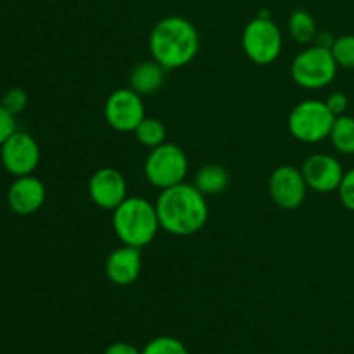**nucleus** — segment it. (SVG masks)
<instances>
[{"instance_id":"1","label":"nucleus","mask_w":354,"mask_h":354,"mask_svg":"<svg viewBox=\"0 0 354 354\" xmlns=\"http://www.w3.org/2000/svg\"><path fill=\"white\" fill-rule=\"evenodd\" d=\"M154 204L161 228L176 237L201 232L209 216L206 196L187 182L161 190Z\"/></svg>"},{"instance_id":"2","label":"nucleus","mask_w":354,"mask_h":354,"mask_svg":"<svg viewBox=\"0 0 354 354\" xmlns=\"http://www.w3.org/2000/svg\"><path fill=\"white\" fill-rule=\"evenodd\" d=\"M199 45L196 26L182 16H168L158 21L149 37L152 59L166 71L180 69L192 62L199 52Z\"/></svg>"},{"instance_id":"3","label":"nucleus","mask_w":354,"mask_h":354,"mask_svg":"<svg viewBox=\"0 0 354 354\" xmlns=\"http://www.w3.org/2000/svg\"><path fill=\"white\" fill-rule=\"evenodd\" d=\"M113 228L121 244L142 249L158 235L159 218L156 204L144 197H127L113 211Z\"/></svg>"},{"instance_id":"4","label":"nucleus","mask_w":354,"mask_h":354,"mask_svg":"<svg viewBox=\"0 0 354 354\" xmlns=\"http://www.w3.org/2000/svg\"><path fill=\"white\" fill-rule=\"evenodd\" d=\"M337 69L339 66L330 48L315 44L294 57L290 75L301 88L320 90L334 82Z\"/></svg>"},{"instance_id":"5","label":"nucleus","mask_w":354,"mask_h":354,"mask_svg":"<svg viewBox=\"0 0 354 354\" xmlns=\"http://www.w3.org/2000/svg\"><path fill=\"white\" fill-rule=\"evenodd\" d=\"M335 116L325 100L308 99L292 107L287 120L290 135L304 144H318L330 137Z\"/></svg>"},{"instance_id":"6","label":"nucleus","mask_w":354,"mask_h":354,"mask_svg":"<svg viewBox=\"0 0 354 354\" xmlns=\"http://www.w3.org/2000/svg\"><path fill=\"white\" fill-rule=\"evenodd\" d=\"M144 175L151 185L165 190L185 182L189 175V159L180 145L165 142L151 149L144 165Z\"/></svg>"},{"instance_id":"7","label":"nucleus","mask_w":354,"mask_h":354,"mask_svg":"<svg viewBox=\"0 0 354 354\" xmlns=\"http://www.w3.org/2000/svg\"><path fill=\"white\" fill-rule=\"evenodd\" d=\"M241 40L244 54L259 66L272 64L282 54V31L266 12L245 24Z\"/></svg>"},{"instance_id":"8","label":"nucleus","mask_w":354,"mask_h":354,"mask_svg":"<svg viewBox=\"0 0 354 354\" xmlns=\"http://www.w3.org/2000/svg\"><path fill=\"white\" fill-rule=\"evenodd\" d=\"M0 161L3 169L16 178L33 175L40 162V145L33 135L16 130L0 145Z\"/></svg>"},{"instance_id":"9","label":"nucleus","mask_w":354,"mask_h":354,"mask_svg":"<svg viewBox=\"0 0 354 354\" xmlns=\"http://www.w3.org/2000/svg\"><path fill=\"white\" fill-rule=\"evenodd\" d=\"M104 116L107 124L116 131H131L145 118V106L140 93L131 88H118L107 97L104 106Z\"/></svg>"},{"instance_id":"10","label":"nucleus","mask_w":354,"mask_h":354,"mask_svg":"<svg viewBox=\"0 0 354 354\" xmlns=\"http://www.w3.org/2000/svg\"><path fill=\"white\" fill-rule=\"evenodd\" d=\"M308 183L303 171L296 166L283 165L273 169L268 180V192L280 209L292 211L301 207L308 194Z\"/></svg>"},{"instance_id":"11","label":"nucleus","mask_w":354,"mask_h":354,"mask_svg":"<svg viewBox=\"0 0 354 354\" xmlns=\"http://www.w3.org/2000/svg\"><path fill=\"white\" fill-rule=\"evenodd\" d=\"M88 196L97 207L114 211L128 197L127 180L116 168H99L88 180Z\"/></svg>"},{"instance_id":"12","label":"nucleus","mask_w":354,"mask_h":354,"mask_svg":"<svg viewBox=\"0 0 354 354\" xmlns=\"http://www.w3.org/2000/svg\"><path fill=\"white\" fill-rule=\"evenodd\" d=\"M301 171L306 180L308 189L318 194L335 192L346 173L337 158L324 154V152H317V154H311L310 158H306Z\"/></svg>"},{"instance_id":"13","label":"nucleus","mask_w":354,"mask_h":354,"mask_svg":"<svg viewBox=\"0 0 354 354\" xmlns=\"http://www.w3.org/2000/svg\"><path fill=\"white\" fill-rule=\"evenodd\" d=\"M47 199L44 182L33 175L17 176L7 190V204L10 211L21 216H28L40 209Z\"/></svg>"},{"instance_id":"14","label":"nucleus","mask_w":354,"mask_h":354,"mask_svg":"<svg viewBox=\"0 0 354 354\" xmlns=\"http://www.w3.org/2000/svg\"><path fill=\"white\" fill-rule=\"evenodd\" d=\"M106 277L114 286L127 287L131 286L140 277L142 272V254L140 249L131 245H121L114 249L106 259L104 266Z\"/></svg>"},{"instance_id":"15","label":"nucleus","mask_w":354,"mask_h":354,"mask_svg":"<svg viewBox=\"0 0 354 354\" xmlns=\"http://www.w3.org/2000/svg\"><path fill=\"white\" fill-rule=\"evenodd\" d=\"M166 69L158 61H144L131 69L130 88L142 97L154 95L165 85Z\"/></svg>"},{"instance_id":"16","label":"nucleus","mask_w":354,"mask_h":354,"mask_svg":"<svg viewBox=\"0 0 354 354\" xmlns=\"http://www.w3.org/2000/svg\"><path fill=\"white\" fill-rule=\"evenodd\" d=\"M194 185L204 194V196H218L225 192L230 185V175L227 169L220 165H204L197 169L194 176Z\"/></svg>"},{"instance_id":"17","label":"nucleus","mask_w":354,"mask_h":354,"mask_svg":"<svg viewBox=\"0 0 354 354\" xmlns=\"http://www.w3.org/2000/svg\"><path fill=\"white\" fill-rule=\"evenodd\" d=\"M289 31L290 37L297 41V44H311L313 40H317L318 37V28L317 21L311 16L308 10L304 9H296L289 16Z\"/></svg>"},{"instance_id":"18","label":"nucleus","mask_w":354,"mask_h":354,"mask_svg":"<svg viewBox=\"0 0 354 354\" xmlns=\"http://www.w3.org/2000/svg\"><path fill=\"white\" fill-rule=\"evenodd\" d=\"M328 138L337 152L344 156L354 154V118L348 114L335 118Z\"/></svg>"},{"instance_id":"19","label":"nucleus","mask_w":354,"mask_h":354,"mask_svg":"<svg viewBox=\"0 0 354 354\" xmlns=\"http://www.w3.org/2000/svg\"><path fill=\"white\" fill-rule=\"evenodd\" d=\"M133 135L144 147L154 149L166 142V127L158 118L145 116L142 123L135 128Z\"/></svg>"},{"instance_id":"20","label":"nucleus","mask_w":354,"mask_h":354,"mask_svg":"<svg viewBox=\"0 0 354 354\" xmlns=\"http://www.w3.org/2000/svg\"><path fill=\"white\" fill-rule=\"evenodd\" d=\"M142 354H190L187 346L180 339L171 335H159L149 341L142 349Z\"/></svg>"},{"instance_id":"21","label":"nucleus","mask_w":354,"mask_h":354,"mask_svg":"<svg viewBox=\"0 0 354 354\" xmlns=\"http://www.w3.org/2000/svg\"><path fill=\"white\" fill-rule=\"evenodd\" d=\"M330 50L339 68L354 69V35H342L334 38Z\"/></svg>"},{"instance_id":"22","label":"nucleus","mask_w":354,"mask_h":354,"mask_svg":"<svg viewBox=\"0 0 354 354\" xmlns=\"http://www.w3.org/2000/svg\"><path fill=\"white\" fill-rule=\"evenodd\" d=\"M0 104L9 111L12 116H17V114L23 113L28 106V93L26 90L19 88V86H14V88H9L0 99Z\"/></svg>"},{"instance_id":"23","label":"nucleus","mask_w":354,"mask_h":354,"mask_svg":"<svg viewBox=\"0 0 354 354\" xmlns=\"http://www.w3.org/2000/svg\"><path fill=\"white\" fill-rule=\"evenodd\" d=\"M337 192H339V197H341L342 206L354 213V168L344 173Z\"/></svg>"},{"instance_id":"24","label":"nucleus","mask_w":354,"mask_h":354,"mask_svg":"<svg viewBox=\"0 0 354 354\" xmlns=\"http://www.w3.org/2000/svg\"><path fill=\"white\" fill-rule=\"evenodd\" d=\"M16 130V116H12V114L0 104V145H2Z\"/></svg>"},{"instance_id":"25","label":"nucleus","mask_w":354,"mask_h":354,"mask_svg":"<svg viewBox=\"0 0 354 354\" xmlns=\"http://www.w3.org/2000/svg\"><path fill=\"white\" fill-rule=\"evenodd\" d=\"M325 104H327L328 109L332 111V114L337 118V116H342V114H346V111H348V107H349V99L346 93L334 92L332 95L327 97Z\"/></svg>"},{"instance_id":"26","label":"nucleus","mask_w":354,"mask_h":354,"mask_svg":"<svg viewBox=\"0 0 354 354\" xmlns=\"http://www.w3.org/2000/svg\"><path fill=\"white\" fill-rule=\"evenodd\" d=\"M104 354H142V349H137L130 342H114L104 349Z\"/></svg>"}]
</instances>
